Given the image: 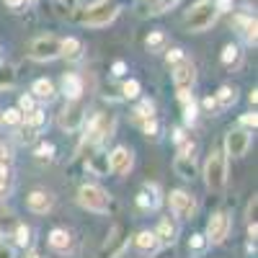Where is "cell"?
Masks as SVG:
<instances>
[{"label":"cell","mask_w":258,"mask_h":258,"mask_svg":"<svg viewBox=\"0 0 258 258\" xmlns=\"http://www.w3.org/2000/svg\"><path fill=\"white\" fill-rule=\"evenodd\" d=\"M214 21H217V8H214V3H212V0H199V3L186 13L183 24H186L188 31L199 34V31L212 29V26H214Z\"/></svg>","instance_id":"obj_1"},{"label":"cell","mask_w":258,"mask_h":258,"mask_svg":"<svg viewBox=\"0 0 258 258\" xmlns=\"http://www.w3.org/2000/svg\"><path fill=\"white\" fill-rule=\"evenodd\" d=\"M78 202H80V207H85L88 212H96V214H106V212L111 209V197H109V191L101 188V186H96V183L80 186Z\"/></svg>","instance_id":"obj_2"},{"label":"cell","mask_w":258,"mask_h":258,"mask_svg":"<svg viewBox=\"0 0 258 258\" xmlns=\"http://www.w3.org/2000/svg\"><path fill=\"white\" fill-rule=\"evenodd\" d=\"M204 181L209 191H222L227 183V160L220 150H212V155L207 158L204 165Z\"/></svg>","instance_id":"obj_3"},{"label":"cell","mask_w":258,"mask_h":258,"mask_svg":"<svg viewBox=\"0 0 258 258\" xmlns=\"http://www.w3.org/2000/svg\"><path fill=\"white\" fill-rule=\"evenodd\" d=\"M59 44H62V39H57L52 34L36 36L31 41V47H29V54L36 62H49V59H57L59 57Z\"/></svg>","instance_id":"obj_4"},{"label":"cell","mask_w":258,"mask_h":258,"mask_svg":"<svg viewBox=\"0 0 258 258\" xmlns=\"http://www.w3.org/2000/svg\"><path fill=\"white\" fill-rule=\"evenodd\" d=\"M119 13V6L116 3H109V0H101V3H96L93 8H88L83 13V24L85 26H109L111 21L116 18Z\"/></svg>","instance_id":"obj_5"},{"label":"cell","mask_w":258,"mask_h":258,"mask_svg":"<svg viewBox=\"0 0 258 258\" xmlns=\"http://www.w3.org/2000/svg\"><path fill=\"white\" fill-rule=\"evenodd\" d=\"M232 230V220H230V214L227 212H217V214H212V220L207 222V243L212 245H222L227 240V235Z\"/></svg>","instance_id":"obj_6"},{"label":"cell","mask_w":258,"mask_h":258,"mask_svg":"<svg viewBox=\"0 0 258 258\" xmlns=\"http://www.w3.org/2000/svg\"><path fill=\"white\" fill-rule=\"evenodd\" d=\"M170 212H173V217L178 220H194V214H197V199H194V194L183 191V188H176L170 191Z\"/></svg>","instance_id":"obj_7"},{"label":"cell","mask_w":258,"mask_h":258,"mask_svg":"<svg viewBox=\"0 0 258 258\" xmlns=\"http://www.w3.org/2000/svg\"><path fill=\"white\" fill-rule=\"evenodd\" d=\"M114 126H116V121H114V116H109V114H96L91 121H88V140L91 145H98V142H103V140H109L111 135H114Z\"/></svg>","instance_id":"obj_8"},{"label":"cell","mask_w":258,"mask_h":258,"mask_svg":"<svg viewBox=\"0 0 258 258\" xmlns=\"http://www.w3.org/2000/svg\"><path fill=\"white\" fill-rule=\"evenodd\" d=\"M83 121H85V109H83L80 98L78 101H68V106L59 111V126L68 129V132H75Z\"/></svg>","instance_id":"obj_9"},{"label":"cell","mask_w":258,"mask_h":258,"mask_svg":"<svg viewBox=\"0 0 258 258\" xmlns=\"http://www.w3.org/2000/svg\"><path fill=\"white\" fill-rule=\"evenodd\" d=\"M135 165V155L129 147H114L109 155V170L114 176H126Z\"/></svg>","instance_id":"obj_10"},{"label":"cell","mask_w":258,"mask_h":258,"mask_svg":"<svg viewBox=\"0 0 258 258\" xmlns=\"http://www.w3.org/2000/svg\"><path fill=\"white\" fill-rule=\"evenodd\" d=\"M248 147H250V132H245V129H235V132H227V137H225V150H227V155L243 158V155L248 153Z\"/></svg>","instance_id":"obj_11"},{"label":"cell","mask_w":258,"mask_h":258,"mask_svg":"<svg viewBox=\"0 0 258 258\" xmlns=\"http://www.w3.org/2000/svg\"><path fill=\"white\" fill-rule=\"evenodd\" d=\"M194 80H197V68L191 59H181L178 64H173V83L176 91H191Z\"/></svg>","instance_id":"obj_12"},{"label":"cell","mask_w":258,"mask_h":258,"mask_svg":"<svg viewBox=\"0 0 258 258\" xmlns=\"http://www.w3.org/2000/svg\"><path fill=\"white\" fill-rule=\"evenodd\" d=\"M153 232H155V238H158L160 245H173V243L178 240L181 227H178V222H176L173 217H163V220L158 222V230H153Z\"/></svg>","instance_id":"obj_13"},{"label":"cell","mask_w":258,"mask_h":258,"mask_svg":"<svg viewBox=\"0 0 258 258\" xmlns=\"http://www.w3.org/2000/svg\"><path fill=\"white\" fill-rule=\"evenodd\" d=\"M26 207L34 214H47L54 207V197H52L49 191H44V188H36V191H31L29 197H26Z\"/></svg>","instance_id":"obj_14"},{"label":"cell","mask_w":258,"mask_h":258,"mask_svg":"<svg viewBox=\"0 0 258 258\" xmlns=\"http://www.w3.org/2000/svg\"><path fill=\"white\" fill-rule=\"evenodd\" d=\"M137 207H140L142 212L158 209V207H160V188H158L155 183H145L142 191L137 194Z\"/></svg>","instance_id":"obj_15"},{"label":"cell","mask_w":258,"mask_h":258,"mask_svg":"<svg viewBox=\"0 0 258 258\" xmlns=\"http://www.w3.org/2000/svg\"><path fill=\"white\" fill-rule=\"evenodd\" d=\"M62 93H64L68 101H78L83 96V78L75 75V73L62 75Z\"/></svg>","instance_id":"obj_16"},{"label":"cell","mask_w":258,"mask_h":258,"mask_svg":"<svg viewBox=\"0 0 258 258\" xmlns=\"http://www.w3.org/2000/svg\"><path fill=\"white\" fill-rule=\"evenodd\" d=\"M83 52H85V47H83L80 39H75V36L62 39V44H59V57H68L70 62H75V59L83 57Z\"/></svg>","instance_id":"obj_17"},{"label":"cell","mask_w":258,"mask_h":258,"mask_svg":"<svg viewBox=\"0 0 258 258\" xmlns=\"http://www.w3.org/2000/svg\"><path fill=\"white\" fill-rule=\"evenodd\" d=\"M49 245L57 250V253H68L73 248V235L68 230H62V227H54L49 232Z\"/></svg>","instance_id":"obj_18"},{"label":"cell","mask_w":258,"mask_h":258,"mask_svg":"<svg viewBox=\"0 0 258 258\" xmlns=\"http://www.w3.org/2000/svg\"><path fill=\"white\" fill-rule=\"evenodd\" d=\"M235 26H238V31L243 34V39L248 41V44L255 47V29H258L255 18L253 16H238L235 18Z\"/></svg>","instance_id":"obj_19"},{"label":"cell","mask_w":258,"mask_h":258,"mask_svg":"<svg viewBox=\"0 0 258 258\" xmlns=\"http://www.w3.org/2000/svg\"><path fill=\"white\" fill-rule=\"evenodd\" d=\"M135 245H137L140 253H150V255H153V253L160 248V243H158V238H155V232H153V230H142V232H137Z\"/></svg>","instance_id":"obj_20"},{"label":"cell","mask_w":258,"mask_h":258,"mask_svg":"<svg viewBox=\"0 0 258 258\" xmlns=\"http://www.w3.org/2000/svg\"><path fill=\"white\" fill-rule=\"evenodd\" d=\"M178 98L183 103V121L186 124H197V116H199V103L194 101V96L188 91H178Z\"/></svg>","instance_id":"obj_21"},{"label":"cell","mask_w":258,"mask_h":258,"mask_svg":"<svg viewBox=\"0 0 258 258\" xmlns=\"http://www.w3.org/2000/svg\"><path fill=\"white\" fill-rule=\"evenodd\" d=\"M173 170H176V176H181V178H186V181H194V178H197V163H194V158L176 155Z\"/></svg>","instance_id":"obj_22"},{"label":"cell","mask_w":258,"mask_h":258,"mask_svg":"<svg viewBox=\"0 0 258 258\" xmlns=\"http://www.w3.org/2000/svg\"><path fill=\"white\" fill-rule=\"evenodd\" d=\"M145 47H147L150 54H160V52H165V49H168V36H165V31H160V29L150 31V36H147V41H145Z\"/></svg>","instance_id":"obj_23"},{"label":"cell","mask_w":258,"mask_h":258,"mask_svg":"<svg viewBox=\"0 0 258 258\" xmlns=\"http://www.w3.org/2000/svg\"><path fill=\"white\" fill-rule=\"evenodd\" d=\"M31 93H34L39 101H47V103H49V101L54 98V93H57V91H54V83H52V80L39 78V80L31 85Z\"/></svg>","instance_id":"obj_24"},{"label":"cell","mask_w":258,"mask_h":258,"mask_svg":"<svg viewBox=\"0 0 258 258\" xmlns=\"http://www.w3.org/2000/svg\"><path fill=\"white\" fill-rule=\"evenodd\" d=\"M214 101H217L220 109H232V106L238 103V88H232V85H222V88L214 93Z\"/></svg>","instance_id":"obj_25"},{"label":"cell","mask_w":258,"mask_h":258,"mask_svg":"<svg viewBox=\"0 0 258 258\" xmlns=\"http://www.w3.org/2000/svg\"><path fill=\"white\" fill-rule=\"evenodd\" d=\"M88 170L93 176H109V155H93L88 160Z\"/></svg>","instance_id":"obj_26"},{"label":"cell","mask_w":258,"mask_h":258,"mask_svg":"<svg viewBox=\"0 0 258 258\" xmlns=\"http://www.w3.org/2000/svg\"><path fill=\"white\" fill-rule=\"evenodd\" d=\"M13 191V173L8 165H0V199H6Z\"/></svg>","instance_id":"obj_27"},{"label":"cell","mask_w":258,"mask_h":258,"mask_svg":"<svg viewBox=\"0 0 258 258\" xmlns=\"http://www.w3.org/2000/svg\"><path fill=\"white\" fill-rule=\"evenodd\" d=\"M24 119H26V124L31 129H36V132H39V129L47 124V111L44 109H31L29 114H24Z\"/></svg>","instance_id":"obj_28"},{"label":"cell","mask_w":258,"mask_h":258,"mask_svg":"<svg viewBox=\"0 0 258 258\" xmlns=\"http://www.w3.org/2000/svg\"><path fill=\"white\" fill-rule=\"evenodd\" d=\"M150 116H155V106H153V101H142L140 106H137V109L132 111V119L140 124V121H145V119H150Z\"/></svg>","instance_id":"obj_29"},{"label":"cell","mask_w":258,"mask_h":258,"mask_svg":"<svg viewBox=\"0 0 258 258\" xmlns=\"http://www.w3.org/2000/svg\"><path fill=\"white\" fill-rule=\"evenodd\" d=\"M238 59H240V49H238V44H225V49H222V64H225V68H232V64H238Z\"/></svg>","instance_id":"obj_30"},{"label":"cell","mask_w":258,"mask_h":258,"mask_svg":"<svg viewBox=\"0 0 258 258\" xmlns=\"http://www.w3.org/2000/svg\"><path fill=\"white\" fill-rule=\"evenodd\" d=\"M0 121L8 124V126H21L24 124V114H21L18 109H6L3 114H0Z\"/></svg>","instance_id":"obj_31"},{"label":"cell","mask_w":258,"mask_h":258,"mask_svg":"<svg viewBox=\"0 0 258 258\" xmlns=\"http://www.w3.org/2000/svg\"><path fill=\"white\" fill-rule=\"evenodd\" d=\"M13 238H16V245H18V248L31 245V227L18 225V227H16V232H13Z\"/></svg>","instance_id":"obj_32"},{"label":"cell","mask_w":258,"mask_h":258,"mask_svg":"<svg viewBox=\"0 0 258 258\" xmlns=\"http://www.w3.org/2000/svg\"><path fill=\"white\" fill-rule=\"evenodd\" d=\"M140 91H142V85H140V80H135V78H129V80L121 85L124 98H137V96H140Z\"/></svg>","instance_id":"obj_33"},{"label":"cell","mask_w":258,"mask_h":258,"mask_svg":"<svg viewBox=\"0 0 258 258\" xmlns=\"http://www.w3.org/2000/svg\"><path fill=\"white\" fill-rule=\"evenodd\" d=\"M16 142H21V145H34V142H36V129H31L29 124H26V129H18V132H16Z\"/></svg>","instance_id":"obj_34"},{"label":"cell","mask_w":258,"mask_h":258,"mask_svg":"<svg viewBox=\"0 0 258 258\" xmlns=\"http://www.w3.org/2000/svg\"><path fill=\"white\" fill-rule=\"evenodd\" d=\"M16 80V73L11 64H0V88H8V85H13Z\"/></svg>","instance_id":"obj_35"},{"label":"cell","mask_w":258,"mask_h":258,"mask_svg":"<svg viewBox=\"0 0 258 258\" xmlns=\"http://www.w3.org/2000/svg\"><path fill=\"white\" fill-rule=\"evenodd\" d=\"M34 155H36L39 160H52V158H54V145H52V142H41V145L34 150Z\"/></svg>","instance_id":"obj_36"},{"label":"cell","mask_w":258,"mask_h":258,"mask_svg":"<svg viewBox=\"0 0 258 258\" xmlns=\"http://www.w3.org/2000/svg\"><path fill=\"white\" fill-rule=\"evenodd\" d=\"M140 126H142V132L147 135V137H158V119L155 116H150V119H145V121H140Z\"/></svg>","instance_id":"obj_37"},{"label":"cell","mask_w":258,"mask_h":258,"mask_svg":"<svg viewBox=\"0 0 258 258\" xmlns=\"http://www.w3.org/2000/svg\"><path fill=\"white\" fill-rule=\"evenodd\" d=\"M194 153H197V142L194 140H183V142H178V155H183V158H194Z\"/></svg>","instance_id":"obj_38"},{"label":"cell","mask_w":258,"mask_h":258,"mask_svg":"<svg viewBox=\"0 0 258 258\" xmlns=\"http://www.w3.org/2000/svg\"><path fill=\"white\" fill-rule=\"evenodd\" d=\"M181 59H186V54H183V49H178V47H176V49H170V52L165 49V62L170 64V68H173V64H178Z\"/></svg>","instance_id":"obj_39"},{"label":"cell","mask_w":258,"mask_h":258,"mask_svg":"<svg viewBox=\"0 0 258 258\" xmlns=\"http://www.w3.org/2000/svg\"><path fill=\"white\" fill-rule=\"evenodd\" d=\"M31 109H36L34 98H31V96H21V98H18V111H21V114H29Z\"/></svg>","instance_id":"obj_40"},{"label":"cell","mask_w":258,"mask_h":258,"mask_svg":"<svg viewBox=\"0 0 258 258\" xmlns=\"http://www.w3.org/2000/svg\"><path fill=\"white\" fill-rule=\"evenodd\" d=\"M240 124H243L245 129H255V126H258V116H255V111L243 114V116H240Z\"/></svg>","instance_id":"obj_41"},{"label":"cell","mask_w":258,"mask_h":258,"mask_svg":"<svg viewBox=\"0 0 258 258\" xmlns=\"http://www.w3.org/2000/svg\"><path fill=\"white\" fill-rule=\"evenodd\" d=\"M176 3H178V0H160V3H158L153 11H150V13H153V16H158V13H165L168 8H173Z\"/></svg>","instance_id":"obj_42"},{"label":"cell","mask_w":258,"mask_h":258,"mask_svg":"<svg viewBox=\"0 0 258 258\" xmlns=\"http://www.w3.org/2000/svg\"><path fill=\"white\" fill-rule=\"evenodd\" d=\"M188 248H191V250H204V248H207V238H204V235H194L191 243H188Z\"/></svg>","instance_id":"obj_43"},{"label":"cell","mask_w":258,"mask_h":258,"mask_svg":"<svg viewBox=\"0 0 258 258\" xmlns=\"http://www.w3.org/2000/svg\"><path fill=\"white\" fill-rule=\"evenodd\" d=\"M13 163V155H11V147L0 145V165H11Z\"/></svg>","instance_id":"obj_44"},{"label":"cell","mask_w":258,"mask_h":258,"mask_svg":"<svg viewBox=\"0 0 258 258\" xmlns=\"http://www.w3.org/2000/svg\"><path fill=\"white\" fill-rule=\"evenodd\" d=\"M212 3H214V8H217V13L232 11V0H212Z\"/></svg>","instance_id":"obj_45"},{"label":"cell","mask_w":258,"mask_h":258,"mask_svg":"<svg viewBox=\"0 0 258 258\" xmlns=\"http://www.w3.org/2000/svg\"><path fill=\"white\" fill-rule=\"evenodd\" d=\"M202 106H204V109H207L209 114H214V111H217V109H220V106H217V101H214V96H204V101H202Z\"/></svg>","instance_id":"obj_46"},{"label":"cell","mask_w":258,"mask_h":258,"mask_svg":"<svg viewBox=\"0 0 258 258\" xmlns=\"http://www.w3.org/2000/svg\"><path fill=\"white\" fill-rule=\"evenodd\" d=\"M111 73H114L116 78H121V75L126 73V62H121V59H119V62H114V68H111Z\"/></svg>","instance_id":"obj_47"},{"label":"cell","mask_w":258,"mask_h":258,"mask_svg":"<svg viewBox=\"0 0 258 258\" xmlns=\"http://www.w3.org/2000/svg\"><path fill=\"white\" fill-rule=\"evenodd\" d=\"M0 258H13V250L6 243H0Z\"/></svg>","instance_id":"obj_48"},{"label":"cell","mask_w":258,"mask_h":258,"mask_svg":"<svg viewBox=\"0 0 258 258\" xmlns=\"http://www.w3.org/2000/svg\"><path fill=\"white\" fill-rule=\"evenodd\" d=\"M173 140H176V142H183V140H186V132H183V129H176V132H173Z\"/></svg>","instance_id":"obj_49"},{"label":"cell","mask_w":258,"mask_h":258,"mask_svg":"<svg viewBox=\"0 0 258 258\" xmlns=\"http://www.w3.org/2000/svg\"><path fill=\"white\" fill-rule=\"evenodd\" d=\"M255 232H258V227H255V222H250V225H248V235H250V240H255Z\"/></svg>","instance_id":"obj_50"},{"label":"cell","mask_w":258,"mask_h":258,"mask_svg":"<svg viewBox=\"0 0 258 258\" xmlns=\"http://www.w3.org/2000/svg\"><path fill=\"white\" fill-rule=\"evenodd\" d=\"M6 3H8L11 8H21V3H24V0H6Z\"/></svg>","instance_id":"obj_51"},{"label":"cell","mask_w":258,"mask_h":258,"mask_svg":"<svg viewBox=\"0 0 258 258\" xmlns=\"http://www.w3.org/2000/svg\"><path fill=\"white\" fill-rule=\"evenodd\" d=\"M26 258H44V255H41L39 250H29V253H26Z\"/></svg>","instance_id":"obj_52"},{"label":"cell","mask_w":258,"mask_h":258,"mask_svg":"<svg viewBox=\"0 0 258 258\" xmlns=\"http://www.w3.org/2000/svg\"><path fill=\"white\" fill-rule=\"evenodd\" d=\"M248 101H250V103L255 106V101H258V93H255V91H250V96H248Z\"/></svg>","instance_id":"obj_53"},{"label":"cell","mask_w":258,"mask_h":258,"mask_svg":"<svg viewBox=\"0 0 258 258\" xmlns=\"http://www.w3.org/2000/svg\"><path fill=\"white\" fill-rule=\"evenodd\" d=\"M62 3H64V6H68V8H73V6L78 3V0H62Z\"/></svg>","instance_id":"obj_54"},{"label":"cell","mask_w":258,"mask_h":258,"mask_svg":"<svg viewBox=\"0 0 258 258\" xmlns=\"http://www.w3.org/2000/svg\"><path fill=\"white\" fill-rule=\"evenodd\" d=\"M0 52H3V49H0Z\"/></svg>","instance_id":"obj_55"}]
</instances>
